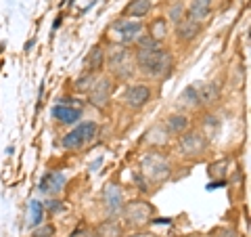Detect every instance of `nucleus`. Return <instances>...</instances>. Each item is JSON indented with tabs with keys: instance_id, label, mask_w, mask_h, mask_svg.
<instances>
[{
	"instance_id": "nucleus-1",
	"label": "nucleus",
	"mask_w": 251,
	"mask_h": 237,
	"mask_svg": "<svg viewBox=\"0 0 251 237\" xmlns=\"http://www.w3.org/2000/svg\"><path fill=\"white\" fill-rule=\"evenodd\" d=\"M134 65L151 78H168L172 74V57L166 49H138L134 55Z\"/></svg>"
},
{
	"instance_id": "nucleus-2",
	"label": "nucleus",
	"mask_w": 251,
	"mask_h": 237,
	"mask_svg": "<svg viewBox=\"0 0 251 237\" xmlns=\"http://www.w3.org/2000/svg\"><path fill=\"white\" fill-rule=\"evenodd\" d=\"M134 67H136L134 57H132L126 46H120V49H115L111 55H109V69H111V74L117 78V80H130L136 72Z\"/></svg>"
},
{
	"instance_id": "nucleus-3",
	"label": "nucleus",
	"mask_w": 251,
	"mask_h": 237,
	"mask_svg": "<svg viewBox=\"0 0 251 237\" xmlns=\"http://www.w3.org/2000/svg\"><path fill=\"white\" fill-rule=\"evenodd\" d=\"M140 164H143L145 175L149 177V180H153V183H163V180H168L172 175L170 162L161 153H147Z\"/></svg>"
},
{
	"instance_id": "nucleus-4",
	"label": "nucleus",
	"mask_w": 251,
	"mask_h": 237,
	"mask_svg": "<svg viewBox=\"0 0 251 237\" xmlns=\"http://www.w3.org/2000/svg\"><path fill=\"white\" fill-rule=\"evenodd\" d=\"M209 141L203 132L199 130H186L180 137V153L184 157H199L207 151Z\"/></svg>"
},
{
	"instance_id": "nucleus-5",
	"label": "nucleus",
	"mask_w": 251,
	"mask_h": 237,
	"mask_svg": "<svg viewBox=\"0 0 251 237\" xmlns=\"http://www.w3.org/2000/svg\"><path fill=\"white\" fill-rule=\"evenodd\" d=\"M94 137H97V124L94 122H82V124H77L72 132L65 134L63 147L65 149H80L82 145L90 143Z\"/></svg>"
},
{
	"instance_id": "nucleus-6",
	"label": "nucleus",
	"mask_w": 251,
	"mask_h": 237,
	"mask_svg": "<svg viewBox=\"0 0 251 237\" xmlns=\"http://www.w3.org/2000/svg\"><path fill=\"white\" fill-rule=\"evenodd\" d=\"M111 31L117 36V40H120L122 46H128L132 42H136L140 36H143V23L138 21H128V19H120L113 23Z\"/></svg>"
},
{
	"instance_id": "nucleus-7",
	"label": "nucleus",
	"mask_w": 251,
	"mask_h": 237,
	"mask_svg": "<svg viewBox=\"0 0 251 237\" xmlns=\"http://www.w3.org/2000/svg\"><path fill=\"white\" fill-rule=\"evenodd\" d=\"M149 99H151V89L143 82L128 86L124 92V103L130 109H143L149 103Z\"/></svg>"
},
{
	"instance_id": "nucleus-8",
	"label": "nucleus",
	"mask_w": 251,
	"mask_h": 237,
	"mask_svg": "<svg viewBox=\"0 0 251 237\" xmlns=\"http://www.w3.org/2000/svg\"><path fill=\"white\" fill-rule=\"evenodd\" d=\"M124 214H126V220L132 225H145V223H149V218L153 214V206L149 202L136 200V202H130L128 206H126Z\"/></svg>"
},
{
	"instance_id": "nucleus-9",
	"label": "nucleus",
	"mask_w": 251,
	"mask_h": 237,
	"mask_svg": "<svg viewBox=\"0 0 251 237\" xmlns=\"http://www.w3.org/2000/svg\"><path fill=\"white\" fill-rule=\"evenodd\" d=\"M113 92V80H109V78H100L99 82H94L90 86V103L94 107L103 109L107 103H109V97H111Z\"/></svg>"
},
{
	"instance_id": "nucleus-10",
	"label": "nucleus",
	"mask_w": 251,
	"mask_h": 237,
	"mask_svg": "<svg viewBox=\"0 0 251 237\" xmlns=\"http://www.w3.org/2000/svg\"><path fill=\"white\" fill-rule=\"evenodd\" d=\"M103 204L105 208L109 210V214H115L120 212L124 206V195H122V189L117 185H107L105 191H103Z\"/></svg>"
},
{
	"instance_id": "nucleus-11",
	"label": "nucleus",
	"mask_w": 251,
	"mask_h": 237,
	"mask_svg": "<svg viewBox=\"0 0 251 237\" xmlns=\"http://www.w3.org/2000/svg\"><path fill=\"white\" fill-rule=\"evenodd\" d=\"M67 178L63 172H49V175H44V178L40 180V191L42 193H59L63 187H65Z\"/></svg>"
},
{
	"instance_id": "nucleus-12",
	"label": "nucleus",
	"mask_w": 251,
	"mask_h": 237,
	"mask_svg": "<svg viewBox=\"0 0 251 237\" xmlns=\"http://www.w3.org/2000/svg\"><path fill=\"white\" fill-rule=\"evenodd\" d=\"M195 90H197L199 105H211V103H216V101L220 99V89H218V84H214V82L197 84L195 86Z\"/></svg>"
},
{
	"instance_id": "nucleus-13",
	"label": "nucleus",
	"mask_w": 251,
	"mask_h": 237,
	"mask_svg": "<svg viewBox=\"0 0 251 237\" xmlns=\"http://www.w3.org/2000/svg\"><path fill=\"white\" fill-rule=\"evenodd\" d=\"M199 31H201V23L191 19V17H184L182 21L178 23V38L182 42L193 40L195 36H199Z\"/></svg>"
},
{
	"instance_id": "nucleus-14",
	"label": "nucleus",
	"mask_w": 251,
	"mask_h": 237,
	"mask_svg": "<svg viewBox=\"0 0 251 237\" xmlns=\"http://www.w3.org/2000/svg\"><path fill=\"white\" fill-rule=\"evenodd\" d=\"M103 65H105V51L100 44H94L88 53V57H86V67H88L90 74H94V72H100Z\"/></svg>"
},
{
	"instance_id": "nucleus-15",
	"label": "nucleus",
	"mask_w": 251,
	"mask_h": 237,
	"mask_svg": "<svg viewBox=\"0 0 251 237\" xmlns=\"http://www.w3.org/2000/svg\"><path fill=\"white\" fill-rule=\"evenodd\" d=\"M52 116L61 120V124H75L82 118V109L67 107V105H57L52 109Z\"/></svg>"
},
{
	"instance_id": "nucleus-16",
	"label": "nucleus",
	"mask_w": 251,
	"mask_h": 237,
	"mask_svg": "<svg viewBox=\"0 0 251 237\" xmlns=\"http://www.w3.org/2000/svg\"><path fill=\"white\" fill-rule=\"evenodd\" d=\"M211 11V0H193L191 6H188V15H191V19L195 21H203L209 15Z\"/></svg>"
},
{
	"instance_id": "nucleus-17",
	"label": "nucleus",
	"mask_w": 251,
	"mask_h": 237,
	"mask_svg": "<svg viewBox=\"0 0 251 237\" xmlns=\"http://www.w3.org/2000/svg\"><path fill=\"white\" fill-rule=\"evenodd\" d=\"M166 128L170 134H182L188 128V118L184 114H172L166 120Z\"/></svg>"
},
{
	"instance_id": "nucleus-18",
	"label": "nucleus",
	"mask_w": 251,
	"mask_h": 237,
	"mask_svg": "<svg viewBox=\"0 0 251 237\" xmlns=\"http://www.w3.org/2000/svg\"><path fill=\"white\" fill-rule=\"evenodd\" d=\"M149 11H151V0H132L124 9V15H128V17H147Z\"/></svg>"
},
{
	"instance_id": "nucleus-19",
	"label": "nucleus",
	"mask_w": 251,
	"mask_h": 237,
	"mask_svg": "<svg viewBox=\"0 0 251 237\" xmlns=\"http://www.w3.org/2000/svg\"><path fill=\"white\" fill-rule=\"evenodd\" d=\"M197 105H199V99H197V90H195V86H186V89L180 92V97H178V107L193 109Z\"/></svg>"
},
{
	"instance_id": "nucleus-20",
	"label": "nucleus",
	"mask_w": 251,
	"mask_h": 237,
	"mask_svg": "<svg viewBox=\"0 0 251 237\" xmlns=\"http://www.w3.org/2000/svg\"><path fill=\"white\" fill-rule=\"evenodd\" d=\"M149 36L155 38L157 42L163 40L168 36V21L166 19H153L151 26H149Z\"/></svg>"
},
{
	"instance_id": "nucleus-21",
	"label": "nucleus",
	"mask_w": 251,
	"mask_h": 237,
	"mask_svg": "<svg viewBox=\"0 0 251 237\" xmlns=\"http://www.w3.org/2000/svg\"><path fill=\"white\" fill-rule=\"evenodd\" d=\"M29 212H31V225L34 227H40V223H42V216H44V204H40V202H31L29 204Z\"/></svg>"
},
{
	"instance_id": "nucleus-22",
	"label": "nucleus",
	"mask_w": 251,
	"mask_h": 237,
	"mask_svg": "<svg viewBox=\"0 0 251 237\" xmlns=\"http://www.w3.org/2000/svg\"><path fill=\"white\" fill-rule=\"evenodd\" d=\"M99 235L100 237H120V225L113 223V220H107L99 227Z\"/></svg>"
},
{
	"instance_id": "nucleus-23",
	"label": "nucleus",
	"mask_w": 251,
	"mask_h": 237,
	"mask_svg": "<svg viewBox=\"0 0 251 237\" xmlns=\"http://www.w3.org/2000/svg\"><path fill=\"white\" fill-rule=\"evenodd\" d=\"M168 19H172V23H178L184 19V6L180 4V2H176V4H172L170 6V13H168Z\"/></svg>"
},
{
	"instance_id": "nucleus-24",
	"label": "nucleus",
	"mask_w": 251,
	"mask_h": 237,
	"mask_svg": "<svg viewBox=\"0 0 251 237\" xmlns=\"http://www.w3.org/2000/svg\"><path fill=\"white\" fill-rule=\"evenodd\" d=\"M136 44H138V49H161V44L151 36H140Z\"/></svg>"
},
{
	"instance_id": "nucleus-25",
	"label": "nucleus",
	"mask_w": 251,
	"mask_h": 237,
	"mask_svg": "<svg viewBox=\"0 0 251 237\" xmlns=\"http://www.w3.org/2000/svg\"><path fill=\"white\" fill-rule=\"evenodd\" d=\"M92 84H94V76L88 72V74H84L82 78H77V82H75V90H88Z\"/></svg>"
},
{
	"instance_id": "nucleus-26",
	"label": "nucleus",
	"mask_w": 251,
	"mask_h": 237,
	"mask_svg": "<svg viewBox=\"0 0 251 237\" xmlns=\"http://www.w3.org/2000/svg\"><path fill=\"white\" fill-rule=\"evenodd\" d=\"M226 166H228V162H226V160H220V162H216V164H211V166H209V177H211V178L220 177V180H222V168H226Z\"/></svg>"
},
{
	"instance_id": "nucleus-27",
	"label": "nucleus",
	"mask_w": 251,
	"mask_h": 237,
	"mask_svg": "<svg viewBox=\"0 0 251 237\" xmlns=\"http://www.w3.org/2000/svg\"><path fill=\"white\" fill-rule=\"evenodd\" d=\"M54 227L52 225H42V227H38L36 231H34V237H54Z\"/></svg>"
},
{
	"instance_id": "nucleus-28",
	"label": "nucleus",
	"mask_w": 251,
	"mask_h": 237,
	"mask_svg": "<svg viewBox=\"0 0 251 237\" xmlns=\"http://www.w3.org/2000/svg\"><path fill=\"white\" fill-rule=\"evenodd\" d=\"M134 180H136V185H138V189L140 191H147V180H145V177H140V172H134Z\"/></svg>"
},
{
	"instance_id": "nucleus-29",
	"label": "nucleus",
	"mask_w": 251,
	"mask_h": 237,
	"mask_svg": "<svg viewBox=\"0 0 251 237\" xmlns=\"http://www.w3.org/2000/svg\"><path fill=\"white\" fill-rule=\"evenodd\" d=\"M72 237H97V235H92L90 231H86V229H77V231L72 233Z\"/></svg>"
},
{
	"instance_id": "nucleus-30",
	"label": "nucleus",
	"mask_w": 251,
	"mask_h": 237,
	"mask_svg": "<svg viewBox=\"0 0 251 237\" xmlns=\"http://www.w3.org/2000/svg\"><path fill=\"white\" fill-rule=\"evenodd\" d=\"M46 208H49L50 212H57V210H61L63 206H61V202H49V204H46Z\"/></svg>"
},
{
	"instance_id": "nucleus-31",
	"label": "nucleus",
	"mask_w": 251,
	"mask_h": 237,
	"mask_svg": "<svg viewBox=\"0 0 251 237\" xmlns=\"http://www.w3.org/2000/svg\"><path fill=\"white\" fill-rule=\"evenodd\" d=\"M99 166H100V160H97V162H94V164L90 166V170H94V168H99Z\"/></svg>"
}]
</instances>
